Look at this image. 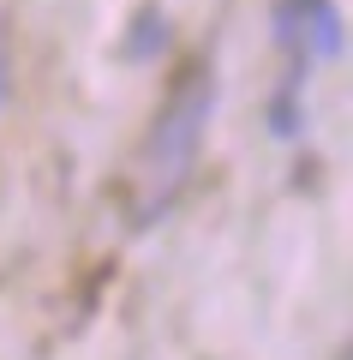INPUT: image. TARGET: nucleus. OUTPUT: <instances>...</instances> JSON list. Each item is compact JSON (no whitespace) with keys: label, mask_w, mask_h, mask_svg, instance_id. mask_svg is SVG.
I'll list each match as a JSON object with an SVG mask.
<instances>
[{"label":"nucleus","mask_w":353,"mask_h":360,"mask_svg":"<svg viewBox=\"0 0 353 360\" xmlns=\"http://www.w3.org/2000/svg\"><path fill=\"white\" fill-rule=\"evenodd\" d=\"M168 42V25H162V13L156 6H144L138 18H132V37H126V60H150L156 49Z\"/></svg>","instance_id":"obj_3"},{"label":"nucleus","mask_w":353,"mask_h":360,"mask_svg":"<svg viewBox=\"0 0 353 360\" xmlns=\"http://www.w3.org/2000/svg\"><path fill=\"white\" fill-rule=\"evenodd\" d=\"M0 103H6V54H0Z\"/></svg>","instance_id":"obj_4"},{"label":"nucleus","mask_w":353,"mask_h":360,"mask_svg":"<svg viewBox=\"0 0 353 360\" xmlns=\"http://www.w3.org/2000/svg\"><path fill=\"white\" fill-rule=\"evenodd\" d=\"M210 120H215V72H210V60H192L186 72L168 84L150 132H144L138 156H132L126 210H132L138 229L162 222L168 205L186 193L192 168H198V150H204V139H210Z\"/></svg>","instance_id":"obj_1"},{"label":"nucleus","mask_w":353,"mask_h":360,"mask_svg":"<svg viewBox=\"0 0 353 360\" xmlns=\"http://www.w3.org/2000/svg\"><path fill=\"white\" fill-rule=\"evenodd\" d=\"M276 42H281V90L269 108L276 139L300 132V90L312 84V72L341 54V18L329 0H276Z\"/></svg>","instance_id":"obj_2"}]
</instances>
